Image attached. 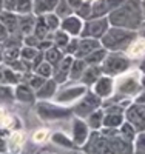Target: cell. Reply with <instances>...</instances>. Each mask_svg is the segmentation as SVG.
Wrapping results in <instances>:
<instances>
[{
    "label": "cell",
    "instance_id": "1",
    "mask_svg": "<svg viewBox=\"0 0 145 154\" xmlns=\"http://www.w3.org/2000/svg\"><path fill=\"white\" fill-rule=\"evenodd\" d=\"M90 154H130V146L125 139H107L94 136L88 146Z\"/></svg>",
    "mask_w": 145,
    "mask_h": 154
},
{
    "label": "cell",
    "instance_id": "2",
    "mask_svg": "<svg viewBox=\"0 0 145 154\" xmlns=\"http://www.w3.org/2000/svg\"><path fill=\"white\" fill-rule=\"evenodd\" d=\"M128 120L137 130L145 128V106H136L128 111Z\"/></svg>",
    "mask_w": 145,
    "mask_h": 154
},
{
    "label": "cell",
    "instance_id": "3",
    "mask_svg": "<svg viewBox=\"0 0 145 154\" xmlns=\"http://www.w3.org/2000/svg\"><path fill=\"white\" fill-rule=\"evenodd\" d=\"M22 145H23V134L20 133V131H14L11 134V137H9V142H8V149L11 151V152H19L20 151V148H22Z\"/></svg>",
    "mask_w": 145,
    "mask_h": 154
},
{
    "label": "cell",
    "instance_id": "4",
    "mask_svg": "<svg viewBox=\"0 0 145 154\" xmlns=\"http://www.w3.org/2000/svg\"><path fill=\"white\" fill-rule=\"evenodd\" d=\"M87 136H88V128L85 126V123L76 122V125H74V139H76V142L84 143L87 140Z\"/></svg>",
    "mask_w": 145,
    "mask_h": 154
},
{
    "label": "cell",
    "instance_id": "5",
    "mask_svg": "<svg viewBox=\"0 0 145 154\" xmlns=\"http://www.w3.org/2000/svg\"><path fill=\"white\" fill-rule=\"evenodd\" d=\"M142 54H145V40H137L130 46V56L139 57Z\"/></svg>",
    "mask_w": 145,
    "mask_h": 154
},
{
    "label": "cell",
    "instance_id": "6",
    "mask_svg": "<svg viewBox=\"0 0 145 154\" xmlns=\"http://www.w3.org/2000/svg\"><path fill=\"white\" fill-rule=\"evenodd\" d=\"M121 123H122V117L119 114H111V116H108V117L103 120V125L107 128H116V126H119Z\"/></svg>",
    "mask_w": 145,
    "mask_h": 154
},
{
    "label": "cell",
    "instance_id": "7",
    "mask_svg": "<svg viewBox=\"0 0 145 154\" xmlns=\"http://www.w3.org/2000/svg\"><path fill=\"white\" fill-rule=\"evenodd\" d=\"M11 122H12V119H11V116L8 114V111L3 109V108H0V126L6 128V126L11 125Z\"/></svg>",
    "mask_w": 145,
    "mask_h": 154
},
{
    "label": "cell",
    "instance_id": "8",
    "mask_svg": "<svg viewBox=\"0 0 145 154\" xmlns=\"http://www.w3.org/2000/svg\"><path fill=\"white\" fill-rule=\"evenodd\" d=\"M103 125V119H102V114H93L90 119V126L91 128H100Z\"/></svg>",
    "mask_w": 145,
    "mask_h": 154
},
{
    "label": "cell",
    "instance_id": "9",
    "mask_svg": "<svg viewBox=\"0 0 145 154\" xmlns=\"http://www.w3.org/2000/svg\"><path fill=\"white\" fill-rule=\"evenodd\" d=\"M46 137H48V131H46V130H39V131L34 133V142L42 143Z\"/></svg>",
    "mask_w": 145,
    "mask_h": 154
},
{
    "label": "cell",
    "instance_id": "10",
    "mask_svg": "<svg viewBox=\"0 0 145 154\" xmlns=\"http://www.w3.org/2000/svg\"><path fill=\"white\" fill-rule=\"evenodd\" d=\"M136 152H137V154H145V134H142V136L137 139Z\"/></svg>",
    "mask_w": 145,
    "mask_h": 154
}]
</instances>
